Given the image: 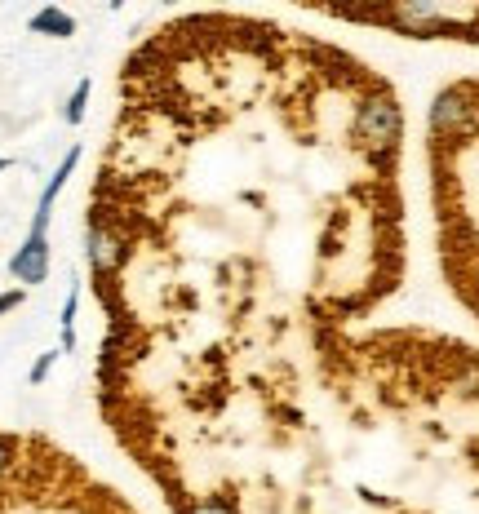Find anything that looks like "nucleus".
<instances>
[{"instance_id": "obj_5", "label": "nucleus", "mask_w": 479, "mask_h": 514, "mask_svg": "<svg viewBox=\"0 0 479 514\" xmlns=\"http://www.w3.org/2000/svg\"><path fill=\"white\" fill-rule=\"evenodd\" d=\"M27 32L67 40V36H76V18H71L67 9H58V5H45V9H36V14L27 18Z\"/></svg>"}, {"instance_id": "obj_3", "label": "nucleus", "mask_w": 479, "mask_h": 514, "mask_svg": "<svg viewBox=\"0 0 479 514\" xmlns=\"http://www.w3.org/2000/svg\"><path fill=\"white\" fill-rule=\"evenodd\" d=\"M85 257H89V271H94L98 289H107V284H116V275L134 262V249H129L125 235L111 231L107 222L89 218V226H85Z\"/></svg>"}, {"instance_id": "obj_13", "label": "nucleus", "mask_w": 479, "mask_h": 514, "mask_svg": "<svg viewBox=\"0 0 479 514\" xmlns=\"http://www.w3.org/2000/svg\"><path fill=\"white\" fill-rule=\"evenodd\" d=\"M58 351H63V355L76 351V328H63V346H58Z\"/></svg>"}, {"instance_id": "obj_10", "label": "nucleus", "mask_w": 479, "mask_h": 514, "mask_svg": "<svg viewBox=\"0 0 479 514\" xmlns=\"http://www.w3.org/2000/svg\"><path fill=\"white\" fill-rule=\"evenodd\" d=\"M58 359H63V351H40V355H36V364H32V373H27V382H32V386H45V377L54 373Z\"/></svg>"}, {"instance_id": "obj_12", "label": "nucleus", "mask_w": 479, "mask_h": 514, "mask_svg": "<svg viewBox=\"0 0 479 514\" xmlns=\"http://www.w3.org/2000/svg\"><path fill=\"white\" fill-rule=\"evenodd\" d=\"M23 302H27V289H9V293H0V320H5L9 311H18Z\"/></svg>"}, {"instance_id": "obj_7", "label": "nucleus", "mask_w": 479, "mask_h": 514, "mask_svg": "<svg viewBox=\"0 0 479 514\" xmlns=\"http://www.w3.org/2000/svg\"><path fill=\"white\" fill-rule=\"evenodd\" d=\"M173 506H178V514H240L227 497H178Z\"/></svg>"}, {"instance_id": "obj_1", "label": "nucleus", "mask_w": 479, "mask_h": 514, "mask_svg": "<svg viewBox=\"0 0 479 514\" xmlns=\"http://www.w3.org/2000/svg\"><path fill=\"white\" fill-rule=\"evenodd\" d=\"M426 182L444 284L479 324V76L448 80L426 107Z\"/></svg>"}, {"instance_id": "obj_6", "label": "nucleus", "mask_w": 479, "mask_h": 514, "mask_svg": "<svg viewBox=\"0 0 479 514\" xmlns=\"http://www.w3.org/2000/svg\"><path fill=\"white\" fill-rule=\"evenodd\" d=\"M76 164H80V147H67V156H63V164H58L54 173H49V182H45V191H40V200H36V213H49L54 218V200L63 195V187H67V178L76 173Z\"/></svg>"}, {"instance_id": "obj_9", "label": "nucleus", "mask_w": 479, "mask_h": 514, "mask_svg": "<svg viewBox=\"0 0 479 514\" xmlns=\"http://www.w3.org/2000/svg\"><path fill=\"white\" fill-rule=\"evenodd\" d=\"M14 470H18V439L0 430V483L14 475Z\"/></svg>"}, {"instance_id": "obj_11", "label": "nucleus", "mask_w": 479, "mask_h": 514, "mask_svg": "<svg viewBox=\"0 0 479 514\" xmlns=\"http://www.w3.org/2000/svg\"><path fill=\"white\" fill-rule=\"evenodd\" d=\"M76 311H80V284H71L63 311H58V324H63V328H76Z\"/></svg>"}, {"instance_id": "obj_4", "label": "nucleus", "mask_w": 479, "mask_h": 514, "mask_svg": "<svg viewBox=\"0 0 479 514\" xmlns=\"http://www.w3.org/2000/svg\"><path fill=\"white\" fill-rule=\"evenodd\" d=\"M49 266H54V249H49V235H27L23 244L9 257V275H14L23 289H36V284L49 280Z\"/></svg>"}, {"instance_id": "obj_14", "label": "nucleus", "mask_w": 479, "mask_h": 514, "mask_svg": "<svg viewBox=\"0 0 479 514\" xmlns=\"http://www.w3.org/2000/svg\"><path fill=\"white\" fill-rule=\"evenodd\" d=\"M5 169H9V160H5V156H0V173H5Z\"/></svg>"}, {"instance_id": "obj_2", "label": "nucleus", "mask_w": 479, "mask_h": 514, "mask_svg": "<svg viewBox=\"0 0 479 514\" xmlns=\"http://www.w3.org/2000/svg\"><path fill=\"white\" fill-rule=\"evenodd\" d=\"M324 18H338L351 27H382V32L409 36V40H462L479 45V5H329Z\"/></svg>"}, {"instance_id": "obj_8", "label": "nucleus", "mask_w": 479, "mask_h": 514, "mask_svg": "<svg viewBox=\"0 0 479 514\" xmlns=\"http://www.w3.org/2000/svg\"><path fill=\"white\" fill-rule=\"evenodd\" d=\"M89 94H94V80L85 76L76 89H71V98H67V107H63V120H67L71 129H76L80 120H85V111H89Z\"/></svg>"}]
</instances>
